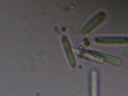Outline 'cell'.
<instances>
[{
  "label": "cell",
  "instance_id": "1",
  "mask_svg": "<svg viewBox=\"0 0 128 96\" xmlns=\"http://www.w3.org/2000/svg\"><path fill=\"white\" fill-rule=\"evenodd\" d=\"M87 53L94 59L105 62L114 66H120L122 64V61L118 57L94 50H88Z\"/></svg>",
  "mask_w": 128,
  "mask_h": 96
},
{
  "label": "cell",
  "instance_id": "2",
  "mask_svg": "<svg viewBox=\"0 0 128 96\" xmlns=\"http://www.w3.org/2000/svg\"><path fill=\"white\" fill-rule=\"evenodd\" d=\"M106 18V14L105 12H98L88 20V22L82 27L80 31L81 34L82 35H87L90 33L102 24L105 21Z\"/></svg>",
  "mask_w": 128,
  "mask_h": 96
},
{
  "label": "cell",
  "instance_id": "3",
  "mask_svg": "<svg viewBox=\"0 0 128 96\" xmlns=\"http://www.w3.org/2000/svg\"><path fill=\"white\" fill-rule=\"evenodd\" d=\"M94 42L103 44H124L128 43V37L123 36H98L94 38Z\"/></svg>",
  "mask_w": 128,
  "mask_h": 96
},
{
  "label": "cell",
  "instance_id": "4",
  "mask_svg": "<svg viewBox=\"0 0 128 96\" xmlns=\"http://www.w3.org/2000/svg\"><path fill=\"white\" fill-rule=\"evenodd\" d=\"M61 40L64 52L70 66L72 68H76L77 66V62L69 38L67 36L64 35L62 37Z\"/></svg>",
  "mask_w": 128,
  "mask_h": 96
},
{
  "label": "cell",
  "instance_id": "5",
  "mask_svg": "<svg viewBox=\"0 0 128 96\" xmlns=\"http://www.w3.org/2000/svg\"><path fill=\"white\" fill-rule=\"evenodd\" d=\"M99 80L98 74L96 70L90 72V92L91 96H98Z\"/></svg>",
  "mask_w": 128,
  "mask_h": 96
}]
</instances>
